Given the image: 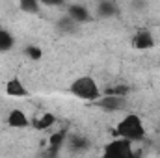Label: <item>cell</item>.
Wrapping results in <instances>:
<instances>
[{"label":"cell","mask_w":160,"mask_h":158,"mask_svg":"<svg viewBox=\"0 0 160 158\" xmlns=\"http://www.w3.org/2000/svg\"><path fill=\"white\" fill-rule=\"evenodd\" d=\"M145 134H147L145 132V125L140 119V116H136V114H127L116 126V136L130 141V143L142 141L145 138Z\"/></svg>","instance_id":"6da1fadb"},{"label":"cell","mask_w":160,"mask_h":158,"mask_svg":"<svg viewBox=\"0 0 160 158\" xmlns=\"http://www.w3.org/2000/svg\"><path fill=\"white\" fill-rule=\"evenodd\" d=\"M69 91L80 99V101H89V102H97L101 99V89L99 84L95 82V78L91 77H78L71 82Z\"/></svg>","instance_id":"7a4b0ae2"},{"label":"cell","mask_w":160,"mask_h":158,"mask_svg":"<svg viewBox=\"0 0 160 158\" xmlns=\"http://www.w3.org/2000/svg\"><path fill=\"white\" fill-rule=\"evenodd\" d=\"M101 158H136V151L130 141L123 138H116L110 143H106Z\"/></svg>","instance_id":"3957f363"},{"label":"cell","mask_w":160,"mask_h":158,"mask_svg":"<svg viewBox=\"0 0 160 158\" xmlns=\"http://www.w3.org/2000/svg\"><path fill=\"white\" fill-rule=\"evenodd\" d=\"M95 104H97L99 108H102V110H108V112H119V110H125V106H127V99H125V97L104 95V97H101Z\"/></svg>","instance_id":"277c9868"},{"label":"cell","mask_w":160,"mask_h":158,"mask_svg":"<svg viewBox=\"0 0 160 158\" xmlns=\"http://www.w3.org/2000/svg\"><path fill=\"white\" fill-rule=\"evenodd\" d=\"M67 17L73 22H77V24L91 21V13H89V9L84 4H69L67 6Z\"/></svg>","instance_id":"5b68a950"},{"label":"cell","mask_w":160,"mask_h":158,"mask_svg":"<svg viewBox=\"0 0 160 158\" xmlns=\"http://www.w3.org/2000/svg\"><path fill=\"white\" fill-rule=\"evenodd\" d=\"M132 47L134 48H140V50H147V48H153L155 47V37H153V32L151 30H138L132 37Z\"/></svg>","instance_id":"8992f818"},{"label":"cell","mask_w":160,"mask_h":158,"mask_svg":"<svg viewBox=\"0 0 160 158\" xmlns=\"http://www.w3.org/2000/svg\"><path fill=\"white\" fill-rule=\"evenodd\" d=\"M8 125L11 128H26L30 125V119H28V116L22 110H17L15 108V110H11L8 114Z\"/></svg>","instance_id":"52a82bcc"},{"label":"cell","mask_w":160,"mask_h":158,"mask_svg":"<svg viewBox=\"0 0 160 158\" xmlns=\"http://www.w3.org/2000/svg\"><path fill=\"white\" fill-rule=\"evenodd\" d=\"M6 93H8L9 97H26V95H28V89H26V86L21 82V78L13 77V78H9L6 82Z\"/></svg>","instance_id":"ba28073f"},{"label":"cell","mask_w":160,"mask_h":158,"mask_svg":"<svg viewBox=\"0 0 160 158\" xmlns=\"http://www.w3.org/2000/svg\"><path fill=\"white\" fill-rule=\"evenodd\" d=\"M54 121H56V117H54V114H43L41 117L34 119V128L36 130H47V128H50L52 125H54Z\"/></svg>","instance_id":"9c48e42d"},{"label":"cell","mask_w":160,"mask_h":158,"mask_svg":"<svg viewBox=\"0 0 160 158\" xmlns=\"http://www.w3.org/2000/svg\"><path fill=\"white\" fill-rule=\"evenodd\" d=\"M118 13V6L114 2H99L97 4V15L99 17H112Z\"/></svg>","instance_id":"30bf717a"},{"label":"cell","mask_w":160,"mask_h":158,"mask_svg":"<svg viewBox=\"0 0 160 158\" xmlns=\"http://www.w3.org/2000/svg\"><path fill=\"white\" fill-rule=\"evenodd\" d=\"M13 45H15L13 36H11L8 30L0 28V52H8V50H11Z\"/></svg>","instance_id":"8fae6325"},{"label":"cell","mask_w":160,"mask_h":158,"mask_svg":"<svg viewBox=\"0 0 160 158\" xmlns=\"http://www.w3.org/2000/svg\"><path fill=\"white\" fill-rule=\"evenodd\" d=\"M69 147L75 151H84L89 147V141L80 134H73V136H69Z\"/></svg>","instance_id":"7c38bea8"},{"label":"cell","mask_w":160,"mask_h":158,"mask_svg":"<svg viewBox=\"0 0 160 158\" xmlns=\"http://www.w3.org/2000/svg\"><path fill=\"white\" fill-rule=\"evenodd\" d=\"M21 9L22 11H26V13H38L39 11V4L36 2V0H22L21 2Z\"/></svg>","instance_id":"4fadbf2b"},{"label":"cell","mask_w":160,"mask_h":158,"mask_svg":"<svg viewBox=\"0 0 160 158\" xmlns=\"http://www.w3.org/2000/svg\"><path fill=\"white\" fill-rule=\"evenodd\" d=\"M24 54H26L30 60H41V56H43L41 48L39 47H36V45H28V47L24 48Z\"/></svg>","instance_id":"5bb4252c"},{"label":"cell","mask_w":160,"mask_h":158,"mask_svg":"<svg viewBox=\"0 0 160 158\" xmlns=\"http://www.w3.org/2000/svg\"><path fill=\"white\" fill-rule=\"evenodd\" d=\"M75 26H77V22H73L67 15H63V17L58 21V28H60V30H67V32H71Z\"/></svg>","instance_id":"9a60e30c"}]
</instances>
